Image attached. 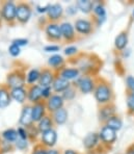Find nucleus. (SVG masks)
<instances>
[{"label":"nucleus","instance_id":"nucleus-32","mask_svg":"<svg viewBox=\"0 0 134 154\" xmlns=\"http://www.w3.org/2000/svg\"><path fill=\"white\" fill-rule=\"evenodd\" d=\"M126 103L129 114H134V92H129L127 94Z\"/></svg>","mask_w":134,"mask_h":154},{"label":"nucleus","instance_id":"nucleus-22","mask_svg":"<svg viewBox=\"0 0 134 154\" xmlns=\"http://www.w3.org/2000/svg\"><path fill=\"white\" fill-rule=\"evenodd\" d=\"M53 126H54V122H53V120H52V117L49 115H46L38 123H37L38 131L41 134L46 132V131L53 129Z\"/></svg>","mask_w":134,"mask_h":154},{"label":"nucleus","instance_id":"nucleus-10","mask_svg":"<svg viewBox=\"0 0 134 154\" xmlns=\"http://www.w3.org/2000/svg\"><path fill=\"white\" fill-rule=\"evenodd\" d=\"M57 143V132L55 129H51L41 134V144L46 148L52 149Z\"/></svg>","mask_w":134,"mask_h":154},{"label":"nucleus","instance_id":"nucleus-19","mask_svg":"<svg viewBox=\"0 0 134 154\" xmlns=\"http://www.w3.org/2000/svg\"><path fill=\"white\" fill-rule=\"evenodd\" d=\"M100 137L99 133L97 132H90L83 139V147L86 150H94L97 148L100 144Z\"/></svg>","mask_w":134,"mask_h":154},{"label":"nucleus","instance_id":"nucleus-29","mask_svg":"<svg viewBox=\"0 0 134 154\" xmlns=\"http://www.w3.org/2000/svg\"><path fill=\"white\" fill-rule=\"evenodd\" d=\"M41 76V71L38 69H31L26 74V83L28 85H33L35 82H38Z\"/></svg>","mask_w":134,"mask_h":154},{"label":"nucleus","instance_id":"nucleus-36","mask_svg":"<svg viewBox=\"0 0 134 154\" xmlns=\"http://www.w3.org/2000/svg\"><path fill=\"white\" fill-rule=\"evenodd\" d=\"M48 148H46L45 146H43L42 144L35 145V147L33 148L31 154H48Z\"/></svg>","mask_w":134,"mask_h":154},{"label":"nucleus","instance_id":"nucleus-5","mask_svg":"<svg viewBox=\"0 0 134 154\" xmlns=\"http://www.w3.org/2000/svg\"><path fill=\"white\" fill-rule=\"evenodd\" d=\"M96 81L92 78L90 76H80L78 79H76V85L81 93L83 94H90L94 93L95 88H96Z\"/></svg>","mask_w":134,"mask_h":154},{"label":"nucleus","instance_id":"nucleus-23","mask_svg":"<svg viewBox=\"0 0 134 154\" xmlns=\"http://www.w3.org/2000/svg\"><path fill=\"white\" fill-rule=\"evenodd\" d=\"M52 120H53L54 124L56 125H63L65 122L68 121V118H69V114H68V110L65 107L60 108V109L56 110V112H52L51 114Z\"/></svg>","mask_w":134,"mask_h":154},{"label":"nucleus","instance_id":"nucleus-21","mask_svg":"<svg viewBox=\"0 0 134 154\" xmlns=\"http://www.w3.org/2000/svg\"><path fill=\"white\" fill-rule=\"evenodd\" d=\"M11 97L12 100H15L16 102L24 104L27 100V90L25 88H16V89H11Z\"/></svg>","mask_w":134,"mask_h":154},{"label":"nucleus","instance_id":"nucleus-46","mask_svg":"<svg viewBox=\"0 0 134 154\" xmlns=\"http://www.w3.org/2000/svg\"><path fill=\"white\" fill-rule=\"evenodd\" d=\"M48 154H61L59 150H56V149H49L48 150Z\"/></svg>","mask_w":134,"mask_h":154},{"label":"nucleus","instance_id":"nucleus-50","mask_svg":"<svg viewBox=\"0 0 134 154\" xmlns=\"http://www.w3.org/2000/svg\"><path fill=\"white\" fill-rule=\"evenodd\" d=\"M132 16H133V18H134V10H133V12H132Z\"/></svg>","mask_w":134,"mask_h":154},{"label":"nucleus","instance_id":"nucleus-49","mask_svg":"<svg viewBox=\"0 0 134 154\" xmlns=\"http://www.w3.org/2000/svg\"><path fill=\"white\" fill-rule=\"evenodd\" d=\"M1 143H2V141H1V137H0V146H1Z\"/></svg>","mask_w":134,"mask_h":154},{"label":"nucleus","instance_id":"nucleus-8","mask_svg":"<svg viewBox=\"0 0 134 154\" xmlns=\"http://www.w3.org/2000/svg\"><path fill=\"white\" fill-rule=\"evenodd\" d=\"M45 33L46 37L48 38L49 41H60L62 38L61 35V30H60V25H58L57 23L54 22H49L45 27Z\"/></svg>","mask_w":134,"mask_h":154},{"label":"nucleus","instance_id":"nucleus-18","mask_svg":"<svg viewBox=\"0 0 134 154\" xmlns=\"http://www.w3.org/2000/svg\"><path fill=\"white\" fill-rule=\"evenodd\" d=\"M60 30H61V35L62 38H65L68 42H72L75 40L76 35H75V27L73 24H71L70 22H63L60 24Z\"/></svg>","mask_w":134,"mask_h":154},{"label":"nucleus","instance_id":"nucleus-6","mask_svg":"<svg viewBox=\"0 0 134 154\" xmlns=\"http://www.w3.org/2000/svg\"><path fill=\"white\" fill-rule=\"evenodd\" d=\"M99 137H100V141H101L103 145L111 146V145L114 144L117 139V131L107 127V126H103L99 132Z\"/></svg>","mask_w":134,"mask_h":154},{"label":"nucleus","instance_id":"nucleus-33","mask_svg":"<svg viewBox=\"0 0 134 154\" xmlns=\"http://www.w3.org/2000/svg\"><path fill=\"white\" fill-rule=\"evenodd\" d=\"M61 96H62V98L65 99V100H73L75 98V96H76V90H75V88L73 85H71V87L69 88L67 91H65V92L61 94Z\"/></svg>","mask_w":134,"mask_h":154},{"label":"nucleus","instance_id":"nucleus-30","mask_svg":"<svg viewBox=\"0 0 134 154\" xmlns=\"http://www.w3.org/2000/svg\"><path fill=\"white\" fill-rule=\"evenodd\" d=\"M1 137H2V139H3V141L8 142V143H15L19 139L17 130L13 128H8V129H6V130H4L3 132H2Z\"/></svg>","mask_w":134,"mask_h":154},{"label":"nucleus","instance_id":"nucleus-24","mask_svg":"<svg viewBox=\"0 0 134 154\" xmlns=\"http://www.w3.org/2000/svg\"><path fill=\"white\" fill-rule=\"evenodd\" d=\"M12 102L10 89L6 85L0 87V108H6Z\"/></svg>","mask_w":134,"mask_h":154},{"label":"nucleus","instance_id":"nucleus-40","mask_svg":"<svg viewBox=\"0 0 134 154\" xmlns=\"http://www.w3.org/2000/svg\"><path fill=\"white\" fill-rule=\"evenodd\" d=\"M126 85L129 92H134V77L132 75L126 77Z\"/></svg>","mask_w":134,"mask_h":154},{"label":"nucleus","instance_id":"nucleus-11","mask_svg":"<svg viewBox=\"0 0 134 154\" xmlns=\"http://www.w3.org/2000/svg\"><path fill=\"white\" fill-rule=\"evenodd\" d=\"M55 77H56V73L51 68H50V69H43L42 71H41L38 85L42 88L52 87V83H53Z\"/></svg>","mask_w":134,"mask_h":154},{"label":"nucleus","instance_id":"nucleus-38","mask_svg":"<svg viewBox=\"0 0 134 154\" xmlns=\"http://www.w3.org/2000/svg\"><path fill=\"white\" fill-rule=\"evenodd\" d=\"M42 95H43V100H48L50 97L53 95V90H52V87H48V88H42Z\"/></svg>","mask_w":134,"mask_h":154},{"label":"nucleus","instance_id":"nucleus-16","mask_svg":"<svg viewBox=\"0 0 134 154\" xmlns=\"http://www.w3.org/2000/svg\"><path fill=\"white\" fill-rule=\"evenodd\" d=\"M56 74L69 81L74 80V79H78L79 77H80L79 76L80 75L79 69L78 68H74V67H63L62 69L59 70Z\"/></svg>","mask_w":134,"mask_h":154},{"label":"nucleus","instance_id":"nucleus-47","mask_svg":"<svg viewBox=\"0 0 134 154\" xmlns=\"http://www.w3.org/2000/svg\"><path fill=\"white\" fill-rule=\"evenodd\" d=\"M63 154H78V153H77L76 151L72 150V149H69V150L63 151Z\"/></svg>","mask_w":134,"mask_h":154},{"label":"nucleus","instance_id":"nucleus-42","mask_svg":"<svg viewBox=\"0 0 134 154\" xmlns=\"http://www.w3.org/2000/svg\"><path fill=\"white\" fill-rule=\"evenodd\" d=\"M12 44L17 45V46H19L20 48H21V47L26 46V45L28 44V40H27V38H16V40L13 41Z\"/></svg>","mask_w":134,"mask_h":154},{"label":"nucleus","instance_id":"nucleus-1","mask_svg":"<svg viewBox=\"0 0 134 154\" xmlns=\"http://www.w3.org/2000/svg\"><path fill=\"white\" fill-rule=\"evenodd\" d=\"M94 96L96 101L101 105H105V104H109L112 101L113 98V93L111 90V87L105 81H101L96 85L94 91Z\"/></svg>","mask_w":134,"mask_h":154},{"label":"nucleus","instance_id":"nucleus-41","mask_svg":"<svg viewBox=\"0 0 134 154\" xmlns=\"http://www.w3.org/2000/svg\"><path fill=\"white\" fill-rule=\"evenodd\" d=\"M13 150V143H8L5 141H2L1 146H0V151L3 152H10Z\"/></svg>","mask_w":134,"mask_h":154},{"label":"nucleus","instance_id":"nucleus-2","mask_svg":"<svg viewBox=\"0 0 134 154\" xmlns=\"http://www.w3.org/2000/svg\"><path fill=\"white\" fill-rule=\"evenodd\" d=\"M26 85V74L19 69H16L6 76V87L8 89L25 88Z\"/></svg>","mask_w":134,"mask_h":154},{"label":"nucleus","instance_id":"nucleus-48","mask_svg":"<svg viewBox=\"0 0 134 154\" xmlns=\"http://www.w3.org/2000/svg\"><path fill=\"white\" fill-rule=\"evenodd\" d=\"M2 21V17H1V12H0V22Z\"/></svg>","mask_w":134,"mask_h":154},{"label":"nucleus","instance_id":"nucleus-43","mask_svg":"<svg viewBox=\"0 0 134 154\" xmlns=\"http://www.w3.org/2000/svg\"><path fill=\"white\" fill-rule=\"evenodd\" d=\"M59 46L58 45H47L45 46L44 50L46 52H57L59 51Z\"/></svg>","mask_w":134,"mask_h":154},{"label":"nucleus","instance_id":"nucleus-20","mask_svg":"<svg viewBox=\"0 0 134 154\" xmlns=\"http://www.w3.org/2000/svg\"><path fill=\"white\" fill-rule=\"evenodd\" d=\"M115 116V105L112 103L105 104V105H102V107L100 108L99 112V117L100 120L103 122H106L108 119H110L111 117Z\"/></svg>","mask_w":134,"mask_h":154},{"label":"nucleus","instance_id":"nucleus-44","mask_svg":"<svg viewBox=\"0 0 134 154\" xmlns=\"http://www.w3.org/2000/svg\"><path fill=\"white\" fill-rule=\"evenodd\" d=\"M49 6H50V4H46V5H44V6H42V5H38V6H37V11H38V13H40V14L47 13V12H48V10H49Z\"/></svg>","mask_w":134,"mask_h":154},{"label":"nucleus","instance_id":"nucleus-17","mask_svg":"<svg viewBox=\"0 0 134 154\" xmlns=\"http://www.w3.org/2000/svg\"><path fill=\"white\" fill-rule=\"evenodd\" d=\"M71 85H72V83L70 82L69 80H67V79L62 78V77L58 76L57 74H56L55 79H54L53 83H52V90H53V92L56 93V94H59V93L62 94V93L65 92V91H67Z\"/></svg>","mask_w":134,"mask_h":154},{"label":"nucleus","instance_id":"nucleus-25","mask_svg":"<svg viewBox=\"0 0 134 154\" xmlns=\"http://www.w3.org/2000/svg\"><path fill=\"white\" fill-rule=\"evenodd\" d=\"M48 65L49 67H51V69L53 70H61L63 67H65V60L63 57L60 55V54H53L49 57L48 60ZM57 71V72H58ZM56 72V73H57Z\"/></svg>","mask_w":134,"mask_h":154},{"label":"nucleus","instance_id":"nucleus-26","mask_svg":"<svg viewBox=\"0 0 134 154\" xmlns=\"http://www.w3.org/2000/svg\"><path fill=\"white\" fill-rule=\"evenodd\" d=\"M128 45V32L122 31L114 38V47L120 51H124Z\"/></svg>","mask_w":134,"mask_h":154},{"label":"nucleus","instance_id":"nucleus-28","mask_svg":"<svg viewBox=\"0 0 134 154\" xmlns=\"http://www.w3.org/2000/svg\"><path fill=\"white\" fill-rule=\"evenodd\" d=\"M105 126L109 127L111 129H113L114 131H119L122 129V126H123V121L122 119L119 117V116H113L111 117L110 119H108L107 121L105 122Z\"/></svg>","mask_w":134,"mask_h":154},{"label":"nucleus","instance_id":"nucleus-12","mask_svg":"<svg viewBox=\"0 0 134 154\" xmlns=\"http://www.w3.org/2000/svg\"><path fill=\"white\" fill-rule=\"evenodd\" d=\"M42 91V87H40L38 85H29L27 89V100L32 104L41 102L43 99Z\"/></svg>","mask_w":134,"mask_h":154},{"label":"nucleus","instance_id":"nucleus-35","mask_svg":"<svg viewBox=\"0 0 134 154\" xmlns=\"http://www.w3.org/2000/svg\"><path fill=\"white\" fill-rule=\"evenodd\" d=\"M8 53L13 56V57H17L21 54V48L19 46L15 44H12L10 47H8Z\"/></svg>","mask_w":134,"mask_h":154},{"label":"nucleus","instance_id":"nucleus-34","mask_svg":"<svg viewBox=\"0 0 134 154\" xmlns=\"http://www.w3.org/2000/svg\"><path fill=\"white\" fill-rule=\"evenodd\" d=\"M15 147L17 149L21 151H24L28 148V140H22V139H18L15 142Z\"/></svg>","mask_w":134,"mask_h":154},{"label":"nucleus","instance_id":"nucleus-51","mask_svg":"<svg viewBox=\"0 0 134 154\" xmlns=\"http://www.w3.org/2000/svg\"><path fill=\"white\" fill-rule=\"evenodd\" d=\"M125 154H128V153H127V152H126V153H125Z\"/></svg>","mask_w":134,"mask_h":154},{"label":"nucleus","instance_id":"nucleus-9","mask_svg":"<svg viewBox=\"0 0 134 154\" xmlns=\"http://www.w3.org/2000/svg\"><path fill=\"white\" fill-rule=\"evenodd\" d=\"M19 122L23 127L28 128L33 125V120H32V105L30 104H26L22 108L21 115H20Z\"/></svg>","mask_w":134,"mask_h":154},{"label":"nucleus","instance_id":"nucleus-15","mask_svg":"<svg viewBox=\"0 0 134 154\" xmlns=\"http://www.w3.org/2000/svg\"><path fill=\"white\" fill-rule=\"evenodd\" d=\"M62 15H63V8H62V6H61V4L59 3L50 4L49 10H48V12H47V17H48L50 22L56 23L58 20L61 19Z\"/></svg>","mask_w":134,"mask_h":154},{"label":"nucleus","instance_id":"nucleus-13","mask_svg":"<svg viewBox=\"0 0 134 154\" xmlns=\"http://www.w3.org/2000/svg\"><path fill=\"white\" fill-rule=\"evenodd\" d=\"M74 27L78 33L87 35L93 31V23L87 19H78L75 21Z\"/></svg>","mask_w":134,"mask_h":154},{"label":"nucleus","instance_id":"nucleus-45","mask_svg":"<svg viewBox=\"0 0 134 154\" xmlns=\"http://www.w3.org/2000/svg\"><path fill=\"white\" fill-rule=\"evenodd\" d=\"M67 13L70 15H75L77 13V6L76 5H71L67 8Z\"/></svg>","mask_w":134,"mask_h":154},{"label":"nucleus","instance_id":"nucleus-27","mask_svg":"<svg viewBox=\"0 0 134 154\" xmlns=\"http://www.w3.org/2000/svg\"><path fill=\"white\" fill-rule=\"evenodd\" d=\"M76 6L83 14H90L94 10L95 3L90 0H78L76 2Z\"/></svg>","mask_w":134,"mask_h":154},{"label":"nucleus","instance_id":"nucleus-37","mask_svg":"<svg viewBox=\"0 0 134 154\" xmlns=\"http://www.w3.org/2000/svg\"><path fill=\"white\" fill-rule=\"evenodd\" d=\"M17 132H18V137H19V139H22V140H28L29 139L28 130H27V128L23 127V126H21V127L18 128Z\"/></svg>","mask_w":134,"mask_h":154},{"label":"nucleus","instance_id":"nucleus-39","mask_svg":"<svg viewBox=\"0 0 134 154\" xmlns=\"http://www.w3.org/2000/svg\"><path fill=\"white\" fill-rule=\"evenodd\" d=\"M77 52H78V48L76 46H68L63 50V53L67 56H73L75 54H77Z\"/></svg>","mask_w":134,"mask_h":154},{"label":"nucleus","instance_id":"nucleus-4","mask_svg":"<svg viewBox=\"0 0 134 154\" xmlns=\"http://www.w3.org/2000/svg\"><path fill=\"white\" fill-rule=\"evenodd\" d=\"M32 15V8L27 2H19L17 4V21L21 24H26Z\"/></svg>","mask_w":134,"mask_h":154},{"label":"nucleus","instance_id":"nucleus-14","mask_svg":"<svg viewBox=\"0 0 134 154\" xmlns=\"http://www.w3.org/2000/svg\"><path fill=\"white\" fill-rule=\"evenodd\" d=\"M47 115V107L45 101L32 104V120L33 123H38Z\"/></svg>","mask_w":134,"mask_h":154},{"label":"nucleus","instance_id":"nucleus-31","mask_svg":"<svg viewBox=\"0 0 134 154\" xmlns=\"http://www.w3.org/2000/svg\"><path fill=\"white\" fill-rule=\"evenodd\" d=\"M93 12H94L96 18H106V10L103 4H101V3L96 4V5L94 6Z\"/></svg>","mask_w":134,"mask_h":154},{"label":"nucleus","instance_id":"nucleus-3","mask_svg":"<svg viewBox=\"0 0 134 154\" xmlns=\"http://www.w3.org/2000/svg\"><path fill=\"white\" fill-rule=\"evenodd\" d=\"M2 20L8 23H14L17 20V4L14 1H4L1 4Z\"/></svg>","mask_w":134,"mask_h":154},{"label":"nucleus","instance_id":"nucleus-7","mask_svg":"<svg viewBox=\"0 0 134 154\" xmlns=\"http://www.w3.org/2000/svg\"><path fill=\"white\" fill-rule=\"evenodd\" d=\"M45 103H46L47 112L52 114V112H56V110L63 107V105H65V99L59 94H53L48 100L45 101Z\"/></svg>","mask_w":134,"mask_h":154}]
</instances>
